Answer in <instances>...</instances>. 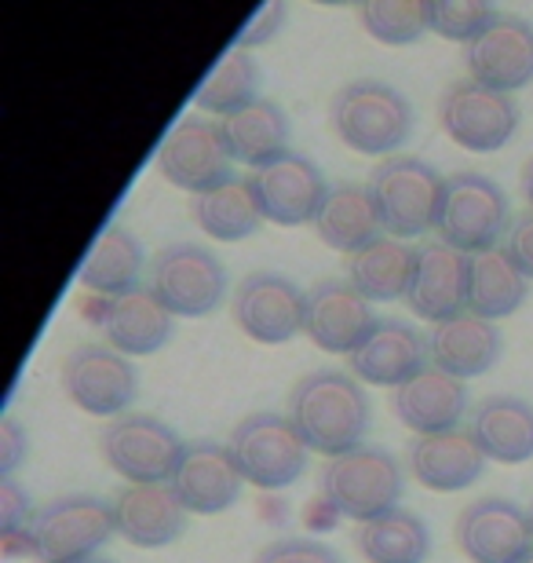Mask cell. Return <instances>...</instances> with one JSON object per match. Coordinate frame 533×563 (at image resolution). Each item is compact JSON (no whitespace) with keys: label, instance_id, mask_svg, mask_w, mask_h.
I'll return each mask as SVG.
<instances>
[{"label":"cell","instance_id":"6","mask_svg":"<svg viewBox=\"0 0 533 563\" xmlns=\"http://www.w3.org/2000/svg\"><path fill=\"white\" fill-rule=\"evenodd\" d=\"M231 454L245 483L259 490H286L308 472L311 446L303 443L289 413L256 410L245 413L231 432Z\"/></svg>","mask_w":533,"mask_h":563},{"label":"cell","instance_id":"5","mask_svg":"<svg viewBox=\"0 0 533 563\" xmlns=\"http://www.w3.org/2000/svg\"><path fill=\"white\" fill-rule=\"evenodd\" d=\"M118 534L113 501L96 494H63L30 523V556L37 563H88Z\"/></svg>","mask_w":533,"mask_h":563},{"label":"cell","instance_id":"24","mask_svg":"<svg viewBox=\"0 0 533 563\" xmlns=\"http://www.w3.org/2000/svg\"><path fill=\"white\" fill-rule=\"evenodd\" d=\"M187 509L176 498L168 483L154 487H124L113 498V520L118 534L135 549H165L184 538L187 531Z\"/></svg>","mask_w":533,"mask_h":563},{"label":"cell","instance_id":"18","mask_svg":"<svg viewBox=\"0 0 533 563\" xmlns=\"http://www.w3.org/2000/svg\"><path fill=\"white\" fill-rule=\"evenodd\" d=\"M242 483L245 476L237 472L231 446L215 443V439H190L168 487L176 490L187 512L220 516L234 509V501L242 498Z\"/></svg>","mask_w":533,"mask_h":563},{"label":"cell","instance_id":"10","mask_svg":"<svg viewBox=\"0 0 533 563\" xmlns=\"http://www.w3.org/2000/svg\"><path fill=\"white\" fill-rule=\"evenodd\" d=\"M519 103L515 96L493 92L471 77L453 81L438 99V125L442 132L471 154H493L512 143L519 132Z\"/></svg>","mask_w":533,"mask_h":563},{"label":"cell","instance_id":"9","mask_svg":"<svg viewBox=\"0 0 533 563\" xmlns=\"http://www.w3.org/2000/svg\"><path fill=\"white\" fill-rule=\"evenodd\" d=\"M184 439L168 421L154 413H124L110 421L99 435L103 461L129 479V487H154V483H173L179 457H184Z\"/></svg>","mask_w":533,"mask_h":563},{"label":"cell","instance_id":"39","mask_svg":"<svg viewBox=\"0 0 533 563\" xmlns=\"http://www.w3.org/2000/svg\"><path fill=\"white\" fill-rule=\"evenodd\" d=\"M286 19H289V8L278 4V0H275V4L256 8V15L245 22L242 37H237V48L248 52V48H259V44L275 41V33L286 26Z\"/></svg>","mask_w":533,"mask_h":563},{"label":"cell","instance_id":"44","mask_svg":"<svg viewBox=\"0 0 533 563\" xmlns=\"http://www.w3.org/2000/svg\"><path fill=\"white\" fill-rule=\"evenodd\" d=\"M523 563H533V553H530V556H526V560H523Z\"/></svg>","mask_w":533,"mask_h":563},{"label":"cell","instance_id":"22","mask_svg":"<svg viewBox=\"0 0 533 563\" xmlns=\"http://www.w3.org/2000/svg\"><path fill=\"white\" fill-rule=\"evenodd\" d=\"M391 410L410 432L417 435H438V432H457L468 413V385L449 374H442L438 366L421 369L413 380H406L402 388H395Z\"/></svg>","mask_w":533,"mask_h":563},{"label":"cell","instance_id":"12","mask_svg":"<svg viewBox=\"0 0 533 563\" xmlns=\"http://www.w3.org/2000/svg\"><path fill=\"white\" fill-rule=\"evenodd\" d=\"M63 391L88 418L118 421L140 399V374L110 344H77L63 363Z\"/></svg>","mask_w":533,"mask_h":563},{"label":"cell","instance_id":"14","mask_svg":"<svg viewBox=\"0 0 533 563\" xmlns=\"http://www.w3.org/2000/svg\"><path fill=\"white\" fill-rule=\"evenodd\" d=\"M248 187L256 195V206L264 212V220L278 223V228H303L314 223L325 206L329 179L308 154L289 151L286 157L270 162L256 173H248Z\"/></svg>","mask_w":533,"mask_h":563},{"label":"cell","instance_id":"41","mask_svg":"<svg viewBox=\"0 0 533 563\" xmlns=\"http://www.w3.org/2000/svg\"><path fill=\"white\" fill-rule=\"evenodd\" d=\"M501 250L512 256L515 267L523 272L530 282H533V212H519V217L512 220V231H508V239Z\"/></svg>","mask_w":533,"mask_h":563},{"label":"cell","instance_id":"13","mask_svg":"<svg viewBox=\"0 0 533 563\" xmlns=\"http://www.w3.org/2000/svg\"><path fill=\"white\" fill-rule=\"evenodd\" d=\"M303 292L297 282L281 272H248L234 286L231 314L248 341L256 344H289L292 336L303 333Z\"/></svg>","mask_w":533,"mask_h":563},{"label":"cell","instance_id":"25","mask_svg":"<svg viewBox=\"0 0 533 563\" xmlns=\"http://www.w3.org/2000/svg\"><path fill=\"white\" fill-rule=\"evenodd\" d=\"M486 472V454L471 432H438V435H417L410 443V476L424 490L435 494H457L479 483Z\"/></svg>","mask_w":533,"mask_h":563},{"label":"cell","instance_id":"30","mask_svg":"<svg viewBox=\"0 0 533 563\" xmlns=\"http://www.w3.org/2000/svg\"><path fill=\"white\" fill-rule=\"evenodd\" d=\"M146 253L140 239L124 228H107L99 234L96 250L88 253V261L81 267V286L92 289L96 297H124V292L143 289V275H146Z\"/></svg>","mask_w":533,"mask_h":563},{"label":"cell","instance_id":"29","mask_svg":"<svg viewBox=\"0 0 533 563\" xmlns=\"http://www.w3.org/2000/svg\"><path fill=\"white\" fill-rule=\"evenodd\" d=\"M417 250L410 242L384 234L362 253L347 256V282L355 286L369 303H391L406 300L413 286Z\"/></svg>","mask_w":533,"mask_h":563},{"label":"cell","instance_id":"45","mask_svg":"<svg viewBox=\"0 0 533 563\" xmlns=\"http://www.w3.org/2000/svg\"><path fill=\"white\" fill-rule=\"evenodd\" d=\"M530 520H533V505H530Z\"/></svg>","mask_w":533,"mask_h":563},{"label":"cell","instance_id":"35","mask_svg":"<svg viewBox=\"0 0 533 563\" xmlns=\"http://www.w3.org/2000/svg\"><path fill=\"white\" fill-rule=\"evenodd\" d=\"M427 4L431 0H366L358 4V22L373 41L402 48L431 33Z\"/></svg>","mask_w":533,"mask_h":563},{"label":"cell","instance_id":"40","mask_svg":"<svg viewBox=\"0 0 533 563\" xmlns=\"http://www.w3.org/2000/svg\"><path fill=\"white\" fill-rule=\"evenodd\" d=\"M30 457V432L22 428L19 418L0 421V479L15 476V468Z\"/></svg>","mask_w":533,"mask_h":563},{"label":"cell","instance_id":"3","mask_svg":"<svg viewBox=\"0 0 533 563\" xmlns=\"http://www.w3.org/2000/svg\"><path fill=\"white\" fill-rule=\"evenodd\" d=\"M369 190L377 201L384 234L391 239H421L438 231L446 206V176L417 154H395L369 173Z\"/></svg>","mask_w":533,"mask_h":563},{"label":"cell","instance_id":"38","mask_svg":"<svg viewBox=\"0 0 533 563\" xmlns=\"http://www.w3.org/2000/svg\"><path fill=\"white\" fill-rule=\"evenodd\" d=\"M33 520H37V512L30 505V494L19 487L15 476L0 479V538L30 531Z\"/></svg>","mask_w":533,"mask_h":563},{"label":"cell","instance_id":"16","mask_svg":"<svg viewBox=\"0 0 533 563\" xmlns=\"http://www.w3.org/2000/svg\"><path fill=\"white\" fill-rule=\"evenodd\" d=\"M377 311L347 278H322L308 289L303 303V333L329 355H355L366 336L377 330Z\"/></svg>","mask_w":533,"mask_h":563},{"label":"cell","instance_id":"37","mask_svg":"<svg viewBox=\"0 0 533 563\" xmlns=\"http://www.w3.org/2000/svg\"><path fill=\"white\" fill-rule=\"evenodd\" d=\"M253 563H344V560H340L333 545L319 542V538L289 534V538H275L270 545L259 549Z\"/></svg>","mask_w":533,"mask_h":563},{"label":"cell","instance_id":"34","mask_svg":"<svg viewBox=\"0 0 533 563\" xmlns=\"http://www.w3.org/2000/svg\"><path fill=\"white\" fill-rule=\"evenodd\" d=\"M259 99V63L242 48H231L220 59V66L206 77V85L198 88L195 107L201 114L215 118H231L237 110H245L248 103Z\"/></svg>","mask_w":533,"mask_h":563},{"label":"cell","instance_id":"19","mask_svg":"<svg viewBox=\"0 0 533 563\" xmlns=\"http://www.w3.org/2000/svg\"><path fill=\"white\" fill-rule=\"evenodd\" d=\"M464 70L493 92H519L533 81V26L523 15H508L464 48Z\"/></svg>","mask_w":533,"mask_h":563},{"label":"cell","instance_id":"28","mask_svg":"<svg viewBox=\"0 0 533 563\" xmlns=\"http://www.w3.org/2000/svg\"><path fill=\"white\" fill-rule=\"evenodd\" d=\"M220 129H223L226 151H231L234 165L242 162L253 168V173L289 154L292 125H289L286 110L267 96H259L256 103H248L245 110H237V114L223 118Z\"/></svg>","mask_w":533,"mask_h":563},{"label":"cell","instance_id":"36","mask_svg":"<svg viewBox=\"0 0 533 563\" xmlns=\"http://www.w3.org/2000/svg\"><path fill=\"white\" fill-rule=\"evenodd\" d=\"M427 19H431V33L468 48L471 41H479L501 19V11H497V4H486V0H431Z\"/></svg>","mask_w":533,"mask_h":563},{"label":"cell","instance_id":"4","mask_svg":"<svg viewBox=\"0 0 533 563\" xmlns=\"http://www.w3.org/2000/svg\"><path fill=\"white\" fill-rule=\"evenodd\" d=\"M319 490L336 516L362 527L384 512L399 509L406 494V472L391 450L366 443L344 457L325 461Z\"/></svg>","mask_w":533,"mask_h":563},{"label":"cell","instance_id":"31","mask_svg":"<svg viewBox=\"0 0 533 563\" xmlns=\"http://www.w3.org/2000/svg\"><path fill=\"white\" fill-rule=\"evenodd\" d=\"M355 549L366 563H424L431 556V531L413 509H391L355 531Z\"/></svg>","mask_w":533,"mask_h":563},{"label":"cell","instance_id":"7","mask_svg":"<svg viewBox=\"0 0 533 563\" xmlns=\"http://www.w3.org/2000/svg\"><path fill=\"white\" fill-rule=\"evenodd\" d=\"M146 289L165 303L176 319H201L226 300L231 278L223 261L198 242H173L157 250L146 267Z\"/></svg>","mask_w":533,"mask_h":563},{"label":"cell","instance_id":"26","mask_svg":"<svg viewBox=\"0 0 533 563\" xmlns=\"http://www.w3.org/2000/svg\"><path fill=\"white\" fill-rule=\"evenodd\" d=\"M468 432L486 461L523 465L533 457V407L519 396H486L471 410Z\"/></svg>","mask_w":533,"mask_h":563},{"label":"cell","instance_id":"21","mask_svg":"<svg viewBox=\"0 0 533 563\" xmlns=\"http://www.w3.org/2000/svg\"><path fill=\"white\" fill-rule=\"evenodd\" d=\"M347 363H351V377H358L362 385L395 391L431 366V352H427V341L410 322L380 319L377 330L366 336V344H362L355 355H347Z\"/></svg>","mask_w":533,"mask_h":563},{"label":"cell","instance_id":"27","mask_svg":"<svg viewBox=\"0 0 533 563\" xmlns=\"http://www.w3.org/2000/svg\"><path fill=\"white\" fill-rule=\"evenodd\" d=\"M314 231H319L322 245L336 253L355 256L366 245L384 239V223L377 212V201H373L369 184H333L325 195V206L314 220Z\"/></svg>","mask_w":533,"mask_h":563},{"label":"cell","instance_id":"33","mask_svg":"<svg viewBox=\"0 0 533 563\" xmlns=\"http://www.w3.org/2000/svg\"><path fill=\"white\" fill-rule=\"evenodd\" d=\"M530 297V278L519 272L515 261L504 250L475 256L471 267V303L468 311L479 319L501 322L515 314Z\"/></svg>","mask_w":533,"mask_h":563},{"label":"cell","instance_id":"43","mask_svg":"<svg viewBox=\"0 0 533 563\" xmlns=\"http://www.w3.org/2000/svg\"><path fill=\"white\" fill-rule=\"evenodd\" d=\"M88 563H118V560H110V556H96V560H88Z\"/></svg>","mask_w":533,"mask_h":563},{"label":"cell","instance_id":"20","mask_svg":"<svg viewBox=\"0 0 533 563\" xmlns=\"http://www.w3.org/2000/svg\"><path fill=\"white\" fill-rule=\"evenodd\" d=\"M96 325L103 330L107 344L113 352L129 355H157L173 341L176 333V314L154 297L151 289H135L124 297H99V311L92 314Z\"/></svg>","mask_w":533,"mask_h":563},{"label":"cell","instance_id":"15","mask_svg":"<svg viewBox=\"0 0 533 563\" xmlns=\"http://www.w3.org/2000/svg\"><path fill=\"white\" fill-rule=\"evenodd\" d=\"M453 538L471 563H523L533 553V520L512 498H479L460 509Z\"/></svg>","mask_w":533,"mask_h":563},{"label":"cell","instance_id":"8","mask_svg":"<svg viewBox=\"0 0 533 563\" xmlns=\"http://www.w3.org/2000/svg\"><path fill=\"white\" fill-rule=\"evenodd\" d=\"M512 231V206L497 179L482 173L446 176V206H442L438 239L453 250L482 256L501 250Z\"/></svg>","mask_w":533,"mask_h":563},{"label":"cell","instance_id":"11","mask_svg":"<svg viewBox=\"0 0 533 563\" xmlns=\"http://www.w3.org/2000/svg\"><path fill=\"white\" fill-rule=\"evenodd\" d=\"M157 173L179 190L190 195H209V190L226 187L234 176V157L226 151L220 121L201 114L184 118L157 146Z\"/></svg>","mask_w":533,"mask_h":563},{"label":"cell","instance_id":"32","mask_svg":"<svg viewBox=\"0 0 533 563\" xmlns=\"http://www.w3.org/2000/svg\"><path fill=\"white\" fill-rule=\"evenodd\" d=\"M190 217L201 231L215 242H245L264 228V212L256 206V195L248 187V179H231L220 190L198 195L190 201Z\"/></svg>","mask_w":533,"mask_h":563},{"label":"cell","instance_id":"42","mask_svg":"<svg viewBox=\"0 0 533 563\" xmlns=\"http://www.w3.org/2000/svg\"><path fill=\"white\" fill-rule=\"evenodd\" d=\"M519 187H523V198H526V206L533 212V157L523 165V176H519Z\"/></svg>","mask_w":533,"mask_h":563},{"label":"cell","instance_id":"23","mask_svg":"<svg viewBox=\"0 0 533 563\" xmlns=\"http://www.w3.org/2000/svg\"><path fill=\"white\" fill-rule=\"evenodd\" d=\"M427 352H431V366H438L442 374H449L457 380H471V377L490 374V369L501 363L504 336L497 322L464 311L457 319L431 325Z\"/></svg>","mask_w":533,"mask_h":563},{"label":"cell","instance_id":"2","mask_svg":"<svg viewBox=\"0 0 533 563\" xmlns=\"http://www.w3.org/2000/svg\"><path fill=\"white\" fill-rule=\"evenodd\" d=\"M329 125L336 140L366 157H395L413 136V107L395 85L347 81L329 99Z\"/></svg>","mask_w":533,"mask_h":563},{"label":"cell","instance_id":"1","mask_svg":"<svg viewBox=\"0 0 533 563\" xmlns=\"http://www.w3.org/2000/svg\"><path fill=\"white\" fill-rule=\"evenodd\" d=\"M289 421L297 424L314 454L329 461L366 446L373 424V402L358 377L344 369H314L303 374L289 391Z\"/></svg>","mask_w":533,"mask_h":563},{"label":"cell","instance_id":"17","mask_svg":"<svg viewBox=\"0 0 533 563\" xmlns=\"http://www.w3.org/2000/svg\"><path fill=\"white\" fill-rule=\"evenodd\" d=\"M471 267L475 256L453 250L442 239H427L417 245V267L410 286V311L431 325L449 322L468 311L471 303Z\"/></svg>","mask_w":533,"mask_h":563}]
</instances>
